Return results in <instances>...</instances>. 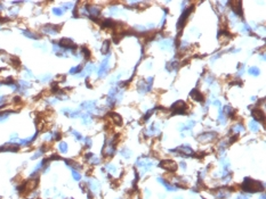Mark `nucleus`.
<instances>
[{"label":"nucleus","mask_w":266,"mask_h":199,"mask_svg":"<svg viewBox=\"0 0 266 199\" xmlns=\"http://www.w3.org/2000/svg\"><path fill=\"white\" fill-rule=\"evenodd\" d=\"M242 189H243V191H247V192H256V191H263L264 187L259 181L246 179L242 184Z\"/></svg>","instance_id":"f257e3e1"},{"label":"nucleus","mask_w":266,"mask_h":199,"mask_svg":"<svg viewBox=\"0 0 266 199\" xmlns=\"http://www.w3.org/2000/svg\"><path fill=\"white\" fill-rule=\"evenodd\" d=\"M186 107L187 105L185 101L179 100V101H176L173 106L170 107V109L173 110L174 114H184V113H186Z\"/></svg>","instance_id":"f03ea898"},{"label":"nucleus","mask_w":266,"mask_h":199,"mask_svg":"<svg viewBox=\"0 0 266 199\" xmlns=\"http://www.w3.org/2000/svg\"><path fill=\"white\" fill-rule=\"evenodd\" d=\"M159 166L161 168L166 170V171H169V172H175L177 170V164L174 162V160H162L161 163L159 164Z\"/></svg>","instance_id":"7ed1b4c3"},{"label":"nucleus","mask_w":266,"mask_h":199,"mask_svg":"<svg viewBox=\"0 0 266 199\" xmlns=\"http://www.w3.org/2000/svg\"><path fill=\"white\" fill-rule=\"evenodd\" d=\"M57 44H58L61 48H64V49H76V48H77V44H76L72 40L67 39V38L61 39Z\"/></svg>","instance_id":"20e7f679"},{"label":"nucleus","mask_w":266,"mask_h":199,"mask_svg":"<svg viewBox=\"0 0 266 199\" xmlns=\"http://www.w3.org/2000/svg\"><path fill=\"white\" fill-rule=\"evenodd\" d=\"M192 9H193V7H190V8H188L187 10H185V12L183 13V15L181 16V18H179V21H178V23H177V27H178L179 30H182V28L184 27V25L186 24L187 17H188V15L191 14Z\"/></svg>","instance_id":"39448f33"},{"label":"nucleus","mask_w":266,"mask_h":199,"mask_svg":"<svg viewBox=\"0 0 266 199\" xmlns=\"http://www.w3.org/2000/svg\"><path fill=\"white\" fill-rule=\"evenodd\" d=\"M251 115H253V117L255 119V121H257V122H263V123H264V121H265V115H264V113L260 110V108H255V109H253Z\"/></svg>","instance_id":"423d86ee"},{"label":"nucleus","mask_w":266,"mask_h":199,"mask_svg":"<svg viewBox=\"0 0 266 199\" xmlns=\"http://www.w3.org/2000/svg\"><path fill=\"white\" fill-rule=\"evenodd\" d=\"M106 117L112 122V124H116V125H121L122 124V117L117 113H108Z\"/></svg>","instance_id":"0eeeda50"},{"label":"nucleus","mask_w":266,"mask_h":199,"mask_svg":"<svg viewBox=\"0 0 266 199\" xmlns=\"http://www.w3.org/2000/svg\"><path fill=\"white\" fill-rule=\"evenodd\" d=\"M60 30H61V25H45L42 27V31L47 34H55L60 32Z\"/></svg>","instance_id":"6e6552de"},{"label":"nucleus","mask_w":266,"mask_h":199,"mask_svg":"<svg viewBox=\"0 0 266 199\" xmlns=\"http://www.w3.org/2000/svg\"><path fill=\"white\" fill-rule=\"evenodd\" d=\"M230 5L232 7V10L237 15H242V9H241L242 3H241V1H231Z\"/></svg>","instance_id":"1a4fd4ad"},{"label":"nucleus","mask_w":266,"mask_h":199,"mask_svg":"<svg viewBox=\"0 0 266 199\" xmlns=\"http://www.w3.org/2000/svg\"><path fill=\"white\" fill-rule=\"evenodd\" d=\"M107 71H108V57L105 58V60L103 62L102 66H101L99 71H98V75H99L101 78H102V76H105L107 74Z\"/></svg>","instance_id":"9d476101"},{"label":"nucleus","mask_w":266,"mask_h":199,"mask_svg":"<svg viewBox=\"0 0 266 199\" xmlns=\"http://www.w3.org/2000/svg\"><path fill=\"white\" fill-rule=\"evenodd\" d=\"M18 148L20 147L16 144H6L2 147H0V151H17Z\"/></svg>","instance_id":"9b49d317"},{"label":"nucleus","mask_w":266,"mask_h":199,"mask_svg":"<svg viewBox=\"0 0 266 199\" xmlns=\"http://www.w3.org/2000/svg\"><path fill=\"white\" fill-rule=\"evenodd\" d=\"M216 133L215 132H209V133H204V134H201L199 138H198V140H200V141H207V140H213V139H215L216 138Z\"/></svg>","instance_id":"f8f14e48"},{"label":"nucleus","mask_w":266,"mask_h":199,"mask_svg":"<svg viewBox=\"0 0 266 199\" xmlns=\"http://www.w3.org/2000/svg\"><path fill=\"white\" fill-rule=\"evenodd\" d=\"M191 97L194 98V100H197V101H203V100H204L203 94L200 92L198 89H194V90L191 92Z\"/></svg>","instance_id":"ddd939ff"},{"label":"nucleus","mask_w":266,"mask_h":199,"mask_svg":"<svg viewBox=\"0 0 266 199\" xmlns=\"http://www.w3.org/2000/svg\"><path fill=\"white\" fill-rule=\"evenodd\" d=\"M88 184H89V189H90L93 192H97V191L99 190V184H98V182H96V181H94V180H92Z\"/></svg>","instance_id":"4468645a"},{"label":"nucleus","mask_w":266,"mask_h":199,"mask_svg":"<svg viewBox=\"0 0 266 199\" xmlns=\"http://www.w3.org/2000/svg\"><path fill=\"white\" fill-rule=\"evenodd\" d=\"M23 34H24L25 37H27V38H30V39H34V40L40 39V35L33 33V32H31V31H23Z\"/></svg>","instance_id":"2eb2a0df"},{"label":"nucleus","mask_w":266,"mask_h":199,"mask_svg":"<svg viewBox=\"0 0 266 199\" xmlns=\"http://www.w3.org/2000/svg\"><path fill=\"white\" fill-rule=\"evenodd\" d=\"M10 65H13V66L16 67V68L21 66V60L18 59V57H16V56L10 57Z\"/></svg>","instance_id":"dca6fc26"},{"label":"nucleus","mask_w":266,"mask_h":199,"mask_svg":"<svg viewBox=\"0 0 266 199\" xmlns=\"http://www.w3.org/2000/svg\"><path fill=\"white\" fill-rule=\"evenodd\" d=\"M10 114H12V112H9V110H7V112H1V113H0V122L6 121V119L9 117Z\"/></svg>","instance_id":"f3484780"},{"label":"nucleus","mask_w":266,"mask_h":199,"mask_svg":"<svg viewBox=\"0 0 266 199\" xmlns=\"http://www.w3.org/2000/svg\"><path fill=\"white\" fill-rule=\"evenodd\" d=\"M58 148H60V151H61V153H63V154L67 153V145L65 142H61V144L58 145Z\"/></svg>","instance_id":"a211bd4d"},{"label":"nucleus","mask_w":266,"mask_h":199,"mask_svg":"<svg viewBox=\"0 0 266 199\" xmlns=\"http://www.w3.org/2000/svg\"><path fill=\"white\" fill-rule=\"evenodd\" d=\"M81 51H82V53H83V56H85L86 59H89V57H90V51L88 50L87 47H82V48H81Z\"/></svg>","instance_id":"6ab92c4d"},{"label":"nucleus","mask_w":266,"mask_h":199,"mask_svg":"<svg viewBox=\"0 0 266 199\" xmlns=\"http://www.w3.org/2000/svg\"><path fill=\"white\" fill-rule=\"evenodd\" d=\"M249 73L251 74V75H253V76H257V75H259V68H257V67H250L249 68Z\"/></svg>","instance_id":"aec40b11"},{"label":"nucleus","mask_w":266,"mask_h":199,"mask_svg":"<svg viewBox=\"0 0 266 199\" xmlns=\"http://www.w3.org/2000/svg\"><path fill=\"white\" fill-rule=\"evenodd\" d=\"M72 176L76 181H80V179H81V174L77 170H72Z\"/></svg>","instance_id":"412c9836"},{"label":"nucleus","mask_w":266,"mask_h":199,"mask_svg":"<svg viewBox=\"0 0 266 199\" xmlns=\"http://www.w3.org/2000/svg\"><path fill=\"white\" fill-rule=\"evenodd\" d=\"M108 49H110V41H105V42L103 43L102 53H107V51H108Z\"/></svg>","instance_id":"4be33fe9"},{"label":"nucleus","mask_w":266,"mask_h":199,"mask_svg":"<svg viewBox=\"0 0 266 199\" xmlns=\"http://www.w3.org/2000/svg\"><path fill=\"white\" fill-rule=\"evenodd\" d=\"M121 155H122L123 157H126V158H129V157L132 156V153H130L127 148H123V149H122V151H121Z\"/></svg>","instance_id":"5701e85b"},{"label":"nucleus","mask_w":266,"mask_h":199,"mask_svg":"<svg viewBox=\"0 0 266 199\" xmlns=\"http://www.w3.org/2000/svg\"><path fill=\"white\" fill-rule=\"evenodd\" d=\"M81 69H82V65H78L77 67L71 68V69H70V73H71V74H76V73H79V72H81Z\"/></svg>","instance_id":"b1692460"},{"label":"nucleus","mask_w":266,"mask_h":199,"mask_svg":"<svg viewBox=\"0 0 266 199\" xmlns=\"http://www.w3.org/2000/svg\"><path fill=\"white\" fill-rule=\"evenodd\" d=\"M53 13L56 16H62L63 15V10L61 8H53Z\"/></svg>","instance_id":"393cba45"},{"label":"nucleus","mask_w":266,"mask_h":199,"mask_svg":"<svg viewBox=\"0 0 266 199\" xmlns=\"http://www.w3.org/2000/svg\"><path fill=\"white\" fill-rule=\"evenodd\" d=\"M71 132H72V134L76 137V139H78V140H82V137H81V134H80L79 132H77V131H73V130H71Z\"/></svg>","instance_id":"a878e982"},{"label":"nucleus","mask_w":266,"mask_h":199,"mask_svg":"<svg viewBox=\"0 0 266 199\" xmlns=\"http://www.w3.org/2000/svg\"><path fill=\"white\" fill-rule=\"evenodd\" d=\"M85 142H86L87 147L92 146V139H90V138H86V139H85Z\"/></svg>","instance_id":"bb28decb"},{"label":"nucleus","mask_w":266,"mask_h":199,"mask_svg":"<svg viewBox=\"0 0 266 199\" xmlns=\"http://www.w3.org/2000/svg\"><path fill=\"white\" fill-rule=\"evenodd\" d=\"M57 82H64L65 81V75H57Z\"/></svg>","instance_id":"cd10ccee"},{"label":"nucleus","mask_w":266,"mask_h":199,"mask_svg":"<svg viewBox=\"0 0 266 199\" xmlns=\"http://www.w3.org/2000/svg\"><path fill=\"white\" fill-rule=\"evenodd\" d=\"M250 128H251V130H253V131H257V130H258V128H257V124H256L255 122H253V123L250 124Z\"/></svg>","instance_id":"c85d7f7f"},{"label":"nucleus","mask_w":266,"mask_h":199,"mask_svg":"<svg viewBox=\"0 0 266 199\" xmlns=\"http://www.w3.org/2000/svg\"><path fill=\"white\" fill-rule=\"evenodd\" d=\"M6 101V97H0V107H4V103Z\"/></svg>","instance_id":"c756f323"},{"label":"nucleus","mask_w":266,"mask_h":199,"mask_svg":"<svg viewBox=\"0 0 266 199\" xmlns=\"http://www.w3.org/2000/svg\"><path fill=\"white\" fill-rule=\"evenodd\" d=\"M6 21H8V18H2V17L0 16V22H6Z\"/></svg>","instance_id":"7c9ffc66"}]
</instances>
